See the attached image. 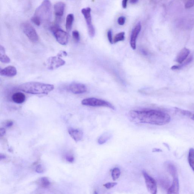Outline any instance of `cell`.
Returning a JSON list of instances; mask_svg holds the SVG:
<instances>
[{
    "label": "cell",
    "instance_id": "4316f807",
    "mask_svg": "<svg viewBox=\"0 0 194 194\" xmlns=\"http://www.w3.org/2000/svg\"><path fill=\"white\" fill-rule=\"evenodd\" d=\"M72 36L75 42L78 43L80 40V36L79 32L77 30H74L72 32Z\"/></svg>",
    "mask_w": 194,
    "mask_h": 194
},
{
    "label": "cell",
    "instance_id": "44dd1931",
    "mask_svg": "<svg viewBox=\"0 0 194 194\" xmlns=\"http://www.w3.org/2000/svg\"><path fill=\"white\" fill-rule=\"evenodd\" d=\"M193 57L192 56H190L188 58L186 59V60L183 63H181L180 65L173 66L171 67V69L173 70H180L185 66L188 65L191 62H192L193 60Z\"/></svg>",
    "mask_w": 194,
    "mask_h": 194
},
{
    "label": "cell",
    "instance_id": "7c38bea8",
    "mask_svg": "<svg viewBox=\"0 0 194 194\" xmlns=\"http://www.w3.org/2000/svg\"><path fill=\"white\" fill-rule=\"evenodd\" d=\"M141 29H142V26L140 22H139L132 30L130 43L131 48L133 50H135L136 49V41H137L138 36L141 31Z\"/></svg>",
    "mask_w": 194,
    "mask_h": 194
},
{
    "label": "cell",
    "instance_id": "e575fe53",
    "mask_svg": "<svg viewBox=\"0 0 194 194\" xmlns=\"http://www.w3.org/2000/svg\"><path fill=\"white\" fill-rule=\"evenodd\" d=\"M128 0H123L122 6L123 9H126L127 6V2Z\"/></svg>",
    "mask_w": 194,
    "mask_h": 194
},
{
    "label": "cell",
    "instance_id": "cb8c5ba5",
    "mask_svg": "<svg viewBox=\"0 0 194 194\" xmlns=\"http://www.w3.org/2000/svg\"><path fill=\"white\" fill-rule=\"evenodd\" d=\"M125 39V32H121L117 34L113 39V43H116L118 42L124 41Z\"/></svg>",
    "mask_w": 194,
    "mask_h": 194
},
{
    "label": "cell",
    "instance_id": "ab89813d",
    "mask_svg": "<svg viewBox=\"0 0 194 194\" xmlns=\"http://www.w3.org/2000/svg\"><path fill=\"white\" fill-rule=\"evenodd\" d=\"M191 118L192 119V120H193L194 121V115H193V116H192Z\"/></svg>",
    "mask_w": 194,
    "mask_h": 194
},
{
    "label": "cell",
    "instance_id": "603a6c76",
    "mask_svg": "<svg viewBox=\"0 0 194 194\" xmlns=\"http://www.w3.org/2000/svg\"><path fill=\"white\" fill-rule=\"evenodd\" d=\"M168 171L173 177L178 176L177 169L176 166L172 163H169L167 165Z\"/></svg>",
    "mask_w": 194,
    "mask_h": 194
},
{
    "label": "cell",
    "instance_id": "52a82bcc",
    "mask_svg": "<svg viewBox=\"0 0 194 194\" xmlns=\"http://www.w3.org/2000/svg\"><path fill=\"white\" fill-rule=\"evenodd\" d=\"M21 28L23 32L30 41L36 43L39 40V36L33 27L28 22L21 24Z\"/></svg>",
    "mask_w": 194,
    "mask_h": 194
},
{
    "label": "cell",
    "instance_id": "9a60e30c",
    "mask_svg": "<svg viewBox=\"0 0 194 194\" xmlns=\"http://www.w3.org/2000/svg\"><path fill=\"white\" fill-rule=\"evenodd\" d=\"M68 131L70 135L76 142H79L82 139L83 133L80 130L70 128Z\"/></svg>",
    "mask_w": 194,
    "mask_h": 194
},
{
    "label": "cell",
    "instance_id": "7402d4cb",
    "mask_svg": "<svg viewBox=\"0 0 194 194\" xmlns=\"http://www.w3.org/2000/svg\"><path fill=\"white\" fill-rule=\"evenodd\" d=\"M188 162L189 165L194 172V149L191 148L189 150Z\"/></svg>",
    "mask_w": 194,
    "mask_h": 194
},
{
    "label": "cell",
    "instance_id": "4fadbf2b",
    "mask_svg": "<svg viewBox=\"0 0 194 194\" xmlns=\"http://www.w3.org/2000/svg\"><path fill=\"white\" fill-rule=\"evenodd\" d=\"M190 51L187 48H184L179 52L175 59L176 62L180 64L185 62L190 55Z\"/></svg>",
    "mask_w": 194,
    "mask_h": 194
},
{
    "label": "cell",
    "instance_id": "5bb4252c",
    "mask_svg": "<svg viewBox=\"0 0 194 194\" xmlns=\"http://www.w3.org/2000/svg\"><path fill=\"white\" fill-rule=\"evenodd\" d=\"M17 73V69L13 66H9L1 70L0 73L1 76L7 77H13L15 76Z\"/></svg>",
    "mask_w": 194,
    "mask_h": 194
},
{
    "label": "cell",
    "instance_id": "30bf717a",
    "mask_svg": "<svg viewBox=\"0 0 194 194\" xmlns=\"http://www.w3.org/2000/svg\"><path fill=\"white\" fill-rule=\"evenodd\" d=\"M66 5L64 2H60L55 4L54 6V12L55 16V24L59 25L63 17L65 12Z\"/></svg>",
    "mask_w": 194,
    "mask_h": 194
},
{
    "label": "cell",
    "instance_id": "5b68a950",
    "mask_svg": "<svg viewBox=\"0 0 194 194\" xmlns=\"http://www.w3.org/2000/svg\"><path fill=\"white\" fill-rule=\"evenodd\" d=\"M50 29L58 42L62 45H66L68 44V35L66 32L62 30L59 25L55 24L51 26Z\"/></svg>",
    "mask_w": 194,
    "mask_h": 194
},
{
    "label": "cell",
    "instance_id": "9c48e42d",
    "mask_svg": "<svg viewBox=\"0 0 194 194\" xmlns=\"http://www.w3.org/2000/svg\"><path fill=\"white\" fill-rule=\"evenodd\" d=\"M142 173L148 192L152 194H156L157 193V186L156 182L154 179L149 175L145 171H143Z\"/></svg>",
    "mask_w": 194,
    "mask_h": 194
},
{
    "label": "cell",
    "instance_id": "ac0fdd59",
    "mask_svg": "<svg viewBox=\"0 0 194 194\" xmlns=\"http://www.w3.org/2000/svg\"><path fill=\"white\" fill-rule=\"evenodd\" d=\"M112 135L111 133L106 132L102 134L98 139V143L99 145H103L111 138Z\"/></svg>",
    "mask_w": 194,
    "mask_h": 194
},
{
    "label": "cell",
    "instance_id": "d4e9b609",
    "mask_svg": "<svg viewBox=\"0 0 194 194\" xmlns=\"http://www.w3.org/2000/svg\"><path fill=\"white\" fill-rule=\"evenodd\" d=\"M121 174V171L119 168H115L112 170V177L114 181L118 179Z\"/></svg>",
    "mask_w": 194,
    "mask_h": 194
},
{
    "label": "cell",
    "instance_id": "3957f363",
    "mask_svg": "<svg viewBox=\"0 0 194 194\" xmlns=\"http://www.w3.org/2000/svg\"><path fill=\"white\" fill-rule=\"evenodd\" d=\"M33 17H36L44 26H48L52 19L51 4L49 0H44L35 11Z\"/></svg>",
    "mask_w": 194,
    "mask_h": 194
},
{
    "label": "cell",
    "instance_id": "6da1fadb",
    "mask_svg": "<svg viewBox=\"0 0 194 194\" xmlns=\"http://www.w3.org/2000/svg\"><path fill=\"white\" fill-rule=\"evenodd\" d=\"M129 114L135 121L146 124L163 126L171 121L170 116L168 113L158 110H131Z\"/></svg>",
    "mask_w": 194,
    "mask_h": 194
},
{
    "label": "cell",
    "instance_id": "8992f818",
    "mask_svg": "<svg viewBox=\"0 0 194 194\" xmlns=\"http://www.w3.org/2000/svg\"><path fill=\"white\" fill-rule=\"evenodd\" d=\"M64 54L63 51H62L57 56L49 57L46 63V67L48 69L54 70L65 65L66 62L61 58L62 55Z\"/></svg>",
    "mask_w": 194,
    "mask_h": 194
},
{
    "label": "cell",
    "instance_id": "8fae6325",
    "mask_svg": "<svg viewBox=\"0 0 194 194\" xmlns=\"http://www.w3.org/2000/svg\"><path fill=\"white\" fill-rule=\"evenodd\" d=\"M68 89L74 94H83L87 91V88L85 85L78 83H71L69 86Z\"/></svg>",
    "mask_w": 194,
    "mask_h": 194
},
{
    "label": "cell",
    "instance_id": "f35d334b",
    "mask_svg": "<svg viewBox=\"0 0 194 194\" xmlns=\"http://www.w3.org/2000/svg\"><path fill=\"white\" fill-rule=\"evenodd\" d=\"M160 151H161V150H159V149H154V150H153V152H160Z\"/></svg>",
    "mask_w": 194,
    "mask_h": 194
},
{
    "label": "cell",
    "instance_id": "484cf974",
    "mask_svg": "<svg viewBox=\"0 0 194 194\" xmlns=\"http://www.w3.org/2000/svg\"><path fill=\"white\" fill-rule=\"evenodd\" d=\"M0 61L4 63H9L10 62V58L6 53L0 54Z\"/></svg>",
    "mask_w": 194,
    "mask_h": 194
},
{
    "label": "cell",
    "instance_id": "83f0119b",
    "mask_svg": "<svg viewBox=\"0 0 194 194\" xmlns=\"http://www.w3.org/2000/svg\"><path fill=\"white\" fill-rule=\"evenodd\" d=\"M193 6H194V0H188L185 5L186 9H190Z\"/></svg>",
    "mask_w": 194,
    "mask_h": 194
},
{
    "label": "cell",
    "instance_id": "8d00e7d4",
    "mask_svg": "<svg viewBox=\"0 0 194 194\" xmlns=\"http://www.w3.org/2000/svg\"><path fill=\"white\" fill-rule=\"evenodd\" d=\"M139 0H130V2L131 4H135L138 2Z\"/></svg>",
    "mask_w": 194,
    "mask_h": 194
},
{
    "label": "cell",
    "instance_id": "d590c367",
    "mask_svg": "<svg viewBox=\"0 0 194 194\" xmlns=\"http://www.w3.org/2000/svg\"><path fill=\"white\" fill-rule=\"evenodd\" d=\"M6 130L4 128H1V131H0V134H1V137L4 136V135L5 134Z\"/></svg>",
    "mask_w": 194,
    "mask_h": 194
},
{
    "label": "cell",
    "instance_id": "836d02e7",
    "mask_svg": "<svg viewBox=\"0 0 194 194\" xmlns=\"http://www.w3.org/2000/svg\"><path fill=\"white\" fill-rule=\"evenodd\" d=\"M13 121H11V120H9V121H8L7 123H6V126L7 127H10L13 126Z\"/></svg>",
    "mask_w": 194,
    "mask_h": 194
},
{
    "label": "cell",
    "instance_id": "74e56055",
    "mask_svg": "<svg viewBox=\"0 0 194 194\" xmlns=\"http://www.w3.org/2000/svg\"><path fill=\"white\" fill-rule=\"evenodd\" d=\"M0 158H1V160L2 159H4V158H6V156L4 155L3 154H1V156H0Z\"/></svg>",
    "mask_w": 194,
    "mask_h": 194
},
{
    "label": "cell",
    "instance_id": "ffe728a7",
    "mask_svg": "<svg viewBox=\"0 0 194 194\" xmlns=\"http://www.w3.org/2000/svg\"><path fill=\"white\" fill-rule=\"evenodd\" d=\"M38 185L43 188H48L51 185L50 181L48 178L43 177L40 178L38 181Z\"/></svg>",
    "mask_w": 194,
    "mask_h": 194
},
{
    "label": "cell",
    "instance_id": "4dcf8cb0",
    "mask_svg": "<svg viewBox=\"0 0 194 194\" xmlns=\"http://www.w3.org/2000/svg\"><path fill=\"white\" fill-rule=\"evenodd\" d=\"M107 37L110 43L112 44H113V39L112 38V32L111 30H108V32H107Z\"/></svg>",
    "mask_w": 194,
    "mask_h": 194
},
{
    "label": "cell",
    "instance_id": "1f68e13d",
    "mask_svg": "<svg viewBox=\"0 0 194 194\" xmlns=\"http://www.w3.org/2000/svg\"><path fill=\"white\" fill-rule=\"evenodd\" d=\"M126 21V17H119L118 20V22L119 25H124Z\"/></svg>",
    "mask_w": 194,
    "mask_h": 194
},
{
    "label": "cell",
    "instance_id": "e0dca14e",
    "mask_svg": "<svg viewBox=\"0 0 194 194\" xmlns=\"http://www.w3.org/2000/svg\"><path fill=\"white\" fill-rule=\"evenodd\" d=\"M12 99L15 103L21 104L25 102V96L23 93L17 92L12 95Z\"/></svg>",
    "mask_w": 194,
    "mask_h": 194
},
{
    "label": "cell",
    "instance_id": "7a4b0ae2",
    "mask_svg": "<svg viewBox=\"0 0 194 194\" xmlns=\"http://www.w3.org/2000/svg\"><path fill=\"white\" fill-rule=\"evenodd\" d=\"M53 85L35 82L23 83L19 86V90L33 94H47L54 89Z\"/></svg>",
    "mask_w": 194,
    "mask_h": 194
},
{
    "label": "cell",
    "instance_id": "f1b7e54d",
    "mask_svg": "<svg viewBox=\"0 0 194 194\" xmlns=\"http://www.w3.org/2000/svg\"><path fill=\"white\" fill-rule=\"evenodd\" d=\"M117 183L116 182H108L104 184V185L106 188L109 189L114 187L115 186L117 185Z\"/></svg>",
    "mask_w": 194,
    "mask_h": 194
},
{
    "label": "cell",
    "instance_id": "f546056e",
    "mask_svg": "<svg viewBox=\"0 0 194 194\" xmlns=\"http://www.w3.org/2000/svg\"><path fill=\"white\" fill-rule=\"evenodd\" d=\"M44 168L43 167L42 165L41 164L37 165L35 168V171L36 172L38 173H41L44 172Z\"/></svg>",
    "mask_w": 194,
    "mask_h": 194
},
{
    "label": "cell",
    "instance_id": "2e32d148",
    "mask_svg": "<svg viewBox=\"0 0 194 194\" xmlns=\"http://www.w3.org/2000/svg\"><path fill=\"white\" fill-rule=\"evenodd\" d=\"M173 178L172 184L168 189V194H179V184L178 176L173 177Z\"/></svg>",
    "mask_w": 194,
    "mask_h": 194
},
{
    "label": "cell",
    "instance_id": "ba28073f",
    "mask_svg": "<svg viewBox=\"0 0 194 194\" xmlns=\"http://www.w3.org/2000/svg\"><path fill=\"white\" fill-rule=\"evenodd\" d=\"M91 12V9L89 7L84 8L81 10L86 21L89 36L91 38H93L95 35V30L92 24Z\"/></svg>",
    "mask_w": 194,
    "mask_h": 194
},
{
    "label": "cell",
    "instance_id": "d6986e66",
    "mask_svg": "<svg viewBox=\"0 0 194 194\" xmlns=\"http://www.w3.org/2000/svg\"><path fill=\"white\" fill-rule=\"evenodd\" d=\"M74 21V16L73 14H68L67 17L66 22V28L67 31L69 32L71 30Z\"/></svg>",
    "mask_w": 194,
    "mask_h": 194
},
{
    "label": "cell",
    "instance_id": "d6a6232c",
    "mask_svg": "<svg viewBox=\"0 0 194 194\" xmlns=\"http://www.w3.org/2000/svg\"><path fill=\"white\" fill-rule=\"evenodd\" d=\"M66 160L67 161L72 163L74 160V158L71 155H68L66 157Z\"/></svg>",
    "mask_w": 194,
    "mask_h": 194
},
{
    "label": "cell",
    "instance_id": "277c9868",
    "mask_svg": "<svg viewBox=\"0 0 194 194\" xmlns=\"http://www.w3.org/2000/svg\"><path fill=\"white\" fill-rule=\"evenodd\" d=\"M83 105L93 107H107L112 110H115L114 106L112 104L107 101L94 97L86 98L82 101Z\"/></svg>",
    "mask_w": 194,
    "mask_h": 194
}]
</instances>
